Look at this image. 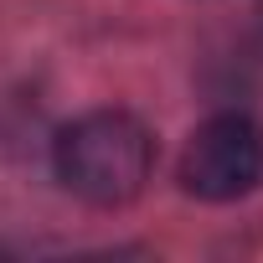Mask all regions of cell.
<instances>
[{
    "label": "cell",
    "instance_id": "1",
    "mask_svg": "<svg viewBox=\"0 0 263 263\" xmlns=\"http://www.w3.org/2000/svg\"><path fill=\"white\" fill-rule=\"evenodd\" d=\"M52 165H57V181L78 201H88V206H129L145 191L150 171H155V140L135 114L98 108V114L72 119L57 135Z\"/></svg>",
    "mask_w": 263,
    "mask_h": 263
},
{
    "label": "cell",
    "instance_id": "2",
    "mask_svg": "<svg viewBox=\"0 0 263 263\" xmlns=\"http://www.w3.org/2000/svg\"><path fill=\"white\" fill-rule=\"evenodd\" d=\"M181 186L196 201H237L263 186V124L253 114H212L181 150Z\"/></svg>",
    "mask_w": 263,
    "mask_h": 263
}]
</instances>
